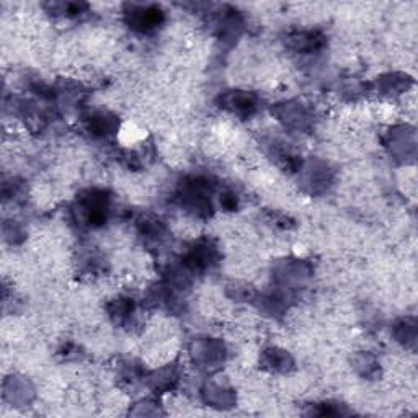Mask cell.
<instances>
[{"label": "cell", "mask_w": 418, "mask_h": 418, "mask_svg": "<svg viewBox=\"0 0 418 418\" xmlns=\"http://www.w3.org/2000/svg\"><path fill=\"white\" fill-rule=\"evenodd\" d=\"M162 12L159 7H136L133 12H131V22H133L134 28L141 31H149L153 30L154 26L162 22Z\"/></svg>", "instance_id": "obj_1"}]
</instances>
